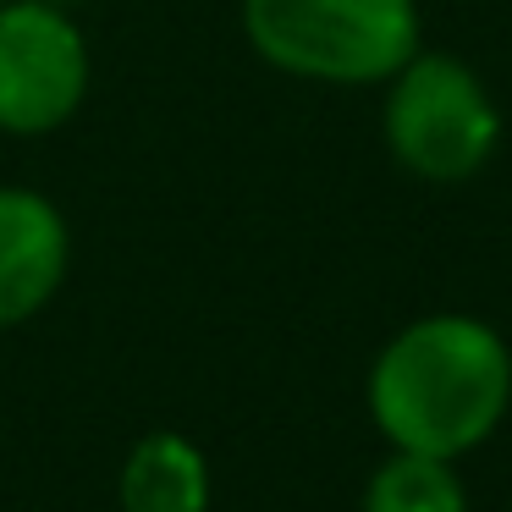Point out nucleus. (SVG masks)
<instances>
[{
  "label": "nucleus",
  "instance_id": "obj_3",
  "mask_svg": "<svg viewBox=\"0 0 512 512\" xmlns=\"http://www.w3.org/2000/svg\"><path fill=\"white\" fill-rule=\"evenodd\" d=\"M386 89V149L424 182H468L501 144V111L479 72L446 50H413Z\"/></svg>",
  "mask_w": 512,
  "mask_h": 512
},
{
  "label": "nucleus",
  "instance_id": "obj_2",
  "mask_svg": "<svg viewBox=\"0 0 512 512\" xmlns=\"http://www.w3.org/2000/svg\"><path fill=\"white\" fill-rule=\"evenodd\" d=\"M248 45L309 83H386L419 50V0H243Z\"/></svg>",
  "mask_w": 512,
  "mask_h": 512
},
{
  "label": "nucleus",
  "instance_id": "obj_5",
  "mask_svg": "<svg viewBox=\"0 0 512 512\" xmlns=\"http://www.w3.org/2000/svg\"><path fill=\"white\" fill-rule=\"evenodd\" d=\"M67 221L34 188H0V325H17L56 298L67 276Z\"/></svg>",
  "mask_w": 512,
  "mask_h": 512
},
{
  "label": "nucleus",
  "instance_id": "obj_6",
  "mask_svg": "<svg viewBox=\"0 0 512 512\" xmlns=\"http://www.w3.org/2000/svg\"><path fill=\"white\" fill-rule=\"evenodd\" d=\"M122 512H210V463L193 441L160 430L127 452Z\"/></svg>",
  "mask_w": 512,
  "mask_h": 512
},
{
  "label": "nucleus",
  "instance_id": "obj_4",
  "mask_svg": "<svg viewBox=\"0 0 512 512\" xmlns=\"http://www.w3.org/2000/svg\"><path fill=\"white\" fill-rule=\"evenodd\" d=\"M89 45L56 0L0 6V127L50 133L83 105Z\"/></svg>",
  "mask_w": 512,
  "mask_h": 512
},
{
  "label": "nucleus",
  "instance_id": "obj_8",
  "mask_svg": "<svg viewBox=\"0 0 512 512\" xmlns=\"http://www.w3.org/2000/svg\"><path fill=\"white\" fill-rule=\"evenodd\" d=\"M56 6H72V0H56Z\"/></svg>",
  "mask_w": 512,
  "mask_h": 512
},
{
  "label": "nucleus",
  "instance_id": "obj_9",
  "mask_svg": "<svg viewBox=\"0 0 512 512\" xmlns=\"http://www.w3.org/2000/svg\"><path fill=\"white\" fill-rule=\"evenodd\" d=\"M0 6H6V0H0Z\"/></svg>",
  "mask_w": 512,
  "mask_h": 512
},
{
  "label": "nucleus",
  "instance_id": "obj_1",
  "mask_svg": "<svg viewBox=\"0 0 512 512\" xmlns=\"http://www.w3.org/2000/svg\"><path fill=\"white\" fill-rule=\"evenodd\" d=\"M512 408V347L479 314H424L369 364V419L391 452L463 457Z\"/></svg>",
  "mask_w": 512,
  "mask_h": 512
},
{
  "label": "nucleus",
  "instance_id": "obj_7",
  "mask_svg": "<svg viewBox=\"0 0 512 512\" xmlns=\"http://www.w3.org/2000/svg\"><path fill=\"white\" fill-rule=\"evenodd\" d=\"M364 512H468V490L452 457L391 452L364 485Z\"/></svg>",
  "mask_w": 512,
  "mask_h": 512
}]
</instances>
